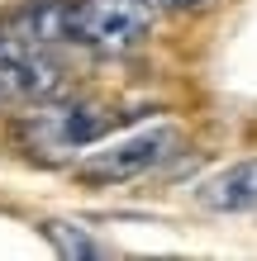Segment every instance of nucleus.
I'll use <instances>...</instances> for the list:
<instances>
[{"label":"nucleus","mask_w":257,"mask_h":261,"mask_svg":"<svg viewBox=\"0 0 257 261\" xmlns=\"http://www.w3.org/2000/svg\"><path fill=\"white\" fill-rule=\"evenodd\" d=\"M148 34H153L148 0H67L62 14V43H77L100 57L133 53Z\"/></svg>","instance_id":"1"},{"label":"nucleus","mask_w":257,"mask_h":261,"mask_svg":"<svg viewBox=\"0 0 257 261\" xmlns=\"http://www.w3.org/2000/svg\"><path fill=\"white\" fill-rule=\"evenodd\" d=\"M176 152H181V133L172 124H157V128H138L129 138L105 143L100 152H90L86 162H77V176L90 186H124V180H138L157 166H167Z\"/></svg>","instance_id":"2"},{"label":"nucleus","mask_w":257,"mask_h":261,"mask_svg":"<svg viewBox=\"0 0 257 261\" xmlns=\"http://www.w3.org/2000/svg\"><path fill=\"white\" fill-rule=\"evenodd\" d=\"M110 124H114V114L86 100L43 105L24 119V138H29V152H38V157H62V152H81L96 138H105Z\"/></svg>","instance_id":"3"},{"label":"nucleus","mask_w":257,"mask_h":261,"mask_svg":"<svg viewBox=\"0 0 257 261\" xmlns=\"http://www.w3.org/2000/svg\"><path fill=\"white\" fill-rule=\"evenodd\" d=\"M53 90H57V67L34 43H24L19 34L0 38V110L29 105V100H48Z\"/></svg>","instance_id":"4"},{"label":"nucleus","mask_w":257,"mask_h":261,"mask_svg":"<svg viewBox=\"0 0 257 261\" xmlns=\"http://www.w3.org/2000/svg\"><path fill=\"white\" fill-rule=\"evenodd\" d=\"M195 204L209 214H248L257 209V157L233 162L195 186Z\"/></svg>","instance_id":"5"},{"label":"nucleus","mask_w":257,"mask_h":261,"mask_svg":"<svg viewBox=\"0 0 257 261\" xmlns=\"http://www.w3.org/2000/svg\"><path fill=\"white\" fill-rule=\"evenodd\" d=\"M43 238H48L62 256H110V247L96 242V238H86L81 223H43Z\"/></svg>","instance_id":"6"},{"label":"nucleus","mask_w":257,"mask_h":261,"mask_svg":"<svg viewBox=\"0 0 257 261\" xmlns=\"http://www.w3.org/2000/svg\"><path fill=\"white\" fill-rule=\"evenodd\" d=\"M157 5H167V10H200V5H209V0H157Z\"/></svg>","instance_id":"7"}]
</instances>
